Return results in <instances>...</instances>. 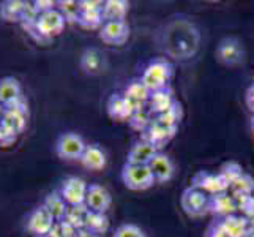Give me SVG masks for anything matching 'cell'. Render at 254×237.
<instances>
[{
    "instance_id": "83f0119b",
    "label": "cell",
    "mask_w": 254,
    "mask_h": 237,
    "mask_svg": "<svg viewBox=\"0 0 254 237\" xmlns=\"http://www.w3.org/2000/svg\"><path fill=\"white\" fill-rule=\"evenodd\" d=\"M109 218L106 214H100V212H92L89 210L85 217V225H84V230L90 231L93 234H98L103 236L104 233H108L109 230Z\"/></svg>"
},
{
    "instance_id": "8992f818",
    "label": "cell",
    "mask_w": 254,
    "mask_h": 237,
    "mask_svg": "<svg viewBox=\"0 0 254 237\" xmlns=\"http://www.w3.org/2000/svg\"><path fill=\"white\" fill-rule=\"evenodd\" d=\"M54 225L56 218L43 204L32 209L27 218H25V230L33 237H48Z\"/></svg>"
},
{
    "instance_id": "4316f807",
    "label": "cell",
    "mask_w": 254,
    "mask_h": 237,
    "mask_svg": "<svg viewBox=\"0 0 254 237\" xmlns=\"http://www.w3.org/2000/svg\"><path fill=\"white\" fill-rule=\"evenodd\" d=\"M25 3L24 0H5L0 3V17L5 22H21Z\"/></svg>"
},
{
    "instance_id": "3957f363",
    "label": "cell",
    "mask_w": 254,
    "mask_h": 237,
    "mask_svg": "<svg viewBox=\"0 0 254 237\" xmlns=\"http://www.w3.org/2000/svg\"><path fill=\"white\" fill-rule=\"evenodd\" d=\"M29 116H30L29 101L24 95H21L5 106L2 124H5L8 128H11L16 135H21L27 128Z\"/></svg>"
},
{
    "instance_id": "5bb4252c",
    "label": "cell",
    "mask_w": 254,
    "mask_h": 237,
    "mask_svg": "<svg viewBox=\"0 0 254 237\" xmlns=\"http://www.w3.org/2000/svg\"><path fill=\"white\" fill-rule=\"evenodd\" d=\"M148 166H150L153 177L158 183H166V182L172 180L174 174H175L174 161L171 160V157L168 154H164L161 151L153 157V160L150 161Z\"/></svg>"
},
{
    "instance_id": "9c48e42d",
    "label": "cell",
    "mask_w": 254,
    "mask_h": 237,
    "mask_svg": "<svg viewBox=\"0 0 254 237\" xmlns=\"http://www.w3.org/2000/svg\"><path fill=\"white\" fill-rule=\"evenodd\" d=\"M87 188H89V183L84 179L71 175V177H66L62 182V187H60L59 191L68 206H81L85 204Z\"/></svg>"
},
{
    "instance_id": "8d00e7d4",
    "label": "cell",
    "mask_w": 254,
    "mask_h": 237,
    "mask_svg": "<svg viewBox=\"0 0 254 237\" xmlns=\"http://www.w3.org/2000/svg\"><path fill=\"white\" fill-rule=\"evenodd\" d=\"M17 136L11 128H8L5 124L0 122V147H11L17 141Z\"/></svg>"
},
{
    "instance_id": "ab89813d",
    "label": "cell",
    "mask_w": 254,
    "mask_h": 237,
    "mask_svg": "<svg viewBox=\"0 0 254 237\" xmlns=\"http://www.w3.org/2000/svg\"><path fill=\"white\" fill-rule=\"evenodd\" d=\"M247 106H248V109L254 114V85H251L250 89L247 90Z\"/></svg>"
},
{
    "instance_id": "1f68e13d",
    "label": "cell",
    "mask_w": 254,
    "mask_h": 237,
    "mask_svg": "<svg viewBox=\"0 0 254 237\" xmlns=\"http://www.w3.org/2000/svg\"><path fill=\"white\" fill-rule=\"evenodd\" d=\"M57 10L64 14L66 22H77L81 14V6L79 2H73V0H62L57 5Z\"/></svg>"
},
{
    "instance_id": "4fadbf2b",
    "label": "cell",
    "mask_w": 254,
    "mask_h": 237,
    "mask_svg": "<svg viewBox=\"0 0 254 237\" xmlns=\"http://www.w3.org/2000/svg\"><path fill=\"white\" fill-rule=\"evenodd\" d=\"M103 5L104 2H90V0H82L79 2L81 14L77 24L84 29H98L104 24L103 21Z\"/></svg>"
},
{
    "instance_id": "4dcf8cb0",
    "label": "cell",
    "mask_w": 254,
    "mask_h": 237,
    "mask_svg": "<svg viewBox=\"0 0 254 237\" xmlns=\"http://www.w3.org/2000/svg\"><path fill=\"white\" fill-rule=\"evenodd\" d=\"M180 119H182V104L179 101H175L174 106H171L166 112L160 114V116H156L155 122L169 128H179Z\"/></svg>"
},
{
    "instance_id": "60d3db41",
    "label": "cell",
    "mask_w": 254,
    "mask_h": 237,
    "mask_svg": "<svg viewBox=\"0 0 254 237\" xmlns=\"http://www.w3.org/2000/svg\"><path fill=\"white\" fill-rule=\"evenodd\" d=\"M77 237H101L98 234H93L90 231H87V230H81L79 233H77Z\"/></svg>"
},
{
    "instance_id": "d6986e66",
    "label": "cell",
    "mask_w": 254,
    "mask_h": 237,
    "mask_svg": "<svg viewBox=\"0 0 254 237\" xmlns=\"http://www.w3.org/2000/svg\"><path fill=\"white\" fill-rule=\"evenodd\" d=\"M237 210V201L232 195H229V191L210 196V214L224 218L227 215H234Z\"/></svg>"
},
{
    "instance_id": "2e32d148",
    "label": "cell",
    "mask_w": 254,
    "mask_h": 237,
    "mask_svg": "<svg viewBox=\"0 0 254 237\" xmlns=\"http://www.w3.org/2000/svg\"><path fill=\"white\" fill-rule=\"evenodd\" d=\"M106 109L109 117L117 120V122H128L131 119V116L134 114L133 106L129 104V101L125 98L124 93H114L109 96L108 104H106Z\"/></svg>"
},
{
    "instance_id": "b9f144b4",
    "label": "cell",
    "mask_w": 254,
    "mask_h": 237,
    "mask_svg": "<svg viewBox=\"0 0 254 237\" xmlns=\"http://www.w3.org/2000/svg\"><path fill=\"white\" fill-rule=\"evenodd\" d=\"M3 112H5V106L2 103H0V122H2V117H3Z\"/></svg>"
},
{
    "instance_id": "603a6c76",
    "label": "cell",
    "mask_w": 254,
    "mask_h": 237,
    "mask_svg": "<svg viewBox=\"0 0 254 237\" xmlns=\"http://www.w3.org/2000/svg\"><path fill=\"white\" fill-rule=\"evenodd\" d=\"M21 95H22V87L19 79L14 76L0 78V103L3 106H6L8 103H11Z\"/></svg>"
},
{
    "instance_id": "7402d4cb",
    "label": "cell",
    "mask_w": 254,
    "mask_h": 237,
    "mask_svg": "<svg viewBox=\"0 0 254 237\" xmlns=\"http://www.w3.org/2000/svg\"><path fill=\"white\" fill-rule=\"evenodd\" d=\"M175 98H174V93L169 89H163L158 92H153L150 95V100H148V111L155 116H160V114L166 112L171 106H174Z\"/></svg>"
},
{
    "instance_id": "ba28073f",
    "label": "cell",
    "mask_w": 254,
    "mask_h": 237,
    "mask_svg": "<svg viewBox=\"0 0 254 237\" xmlns=\"http://www.w3.org/2000/svg\"><path fill=\"white\" fill-rule=\"evenodd\" d=\"M216 59L229 68L242 65L245 60V51L240 40L232 37L224 38L216 49Z\"/></svg>"
},
{
    "instance_id": "d4e9b609",
    "label": "cell",
    "mask_w": 254,
    "mask_h": 237,
    "mask_svg": "<svg viewBox=\"0 0 254 237\" xmlns=\"http://www.w3.org/2000/svg\"><path fill=\"white\" fill-rule=\"evenodd\" d=\"M104 65H106L104 64V56L98 49L90 48L82 54L81 68L87 75H100L104 70Z\"/></svg>"
},
{
    "instance_id": "30bf717a",
    "label": "cell",
    "mask_w": 254,
    "mask_h": 237,
    "mask_svg": "<svg viewBox=\"0 0 254 237\" xmlns=\"http://www.w3.org/2000/svg\"><path fill=\"white\" fill-rule=\"evenodd\" d=\"M129 38V25L127 21L104 22L100 29V40L109 46H122Z\"/></svg>"
},
{
    "instance_id": "6da1fadb",
    "label": "cell",
    "mask_w": 254,
    "mask_h": 237,
    "mask_svg": "<svg viewBox=\"0 0 254 237\" xmlns=\"http://www.w3.org/2000/svg\"><path fill=\"white\" fill-rule=\"evenodd\" d=\"M174 75V67L166 59H155L145 67L141 81L152 93L168 89L169 81Z\"/></svg>"
},
{
    "instance_id": "f35d334b",
    "label": "cell",
    "mask_w": 254,
    "mask_h": 237,
    "mask_svg": "<svg viewBox=\"0 0 254 237\" xmlns=\"http://www.w3.org/2000/svg\"><path fill=\"white\" fill-rule=\"evenodd\" d=\"M205 237H229V236L226 234V231L223 230V226L220 225V222H215V223H212L208 226Z\"/></svg>"
},
{
    "instance_id": "cb8c5ba5",
    "label": "cell",
    "mask_w": 254,
    "mask_h": 237,
    "mask_svg": "<svg viewBox=\"0 0 254 237\" xmlns=\"http://www.w3.org/2000/svg\"><path fill=\"white\" fill-rule=\"evenodd\" d=\"M129 10V3L125 0H108L103 5V21H125Z\"/></svg>"
},
{
    "instance_id": "52a82bcc",
    "label": "cell",
    "mask_w": 254,
    "mask_h": 237,
    "mask_svg": "<svg viewBox=\"0 0 254 237\" xmlns=\"http://www.w3.org/2000/svg\"><path fill=\"white\" fill-rule=\"evenodd\" d=\"M191 187L207 193L208 196L229 191V183L226 182V179L220 172H208V171H199L197 174L192 175Z\"/></svg>"
},
{
    "instance_id": "74e56055",
    "label": "cell",
    "mask_w": 254,
    "mask_h": 237,
    "mask_svg": "<svg viewBox=\"0 0 254 237\" xmlns=\"http://www.w3.org/2000/svg\"><path fill=\"white\" fill-rule=\"evenodd\" d=\"M57 5H59V2H56V0H35L33 2V6L37 8L40 14L57 10Z\"/></svg>"
},
{
    "instance_id": "e0dca14e",
    "label": "cell",
    "mask_w": 254,
    "mask_h": 237,
    "mask_svg": "<svg viewBox=\"0 0 254 237\" xmlns=\"http://www.w3.org/2000/svg\"><path fill=\"white\" fill-rule=\"evenodd\" d=\"M158 152L160 151L153 144L144 141V139H139L129 149L127 155V164H150L153 157Z\"/></svg>"
},
{
    "instance_id": "ee69618b",
    "label": "cell",
    "mask_w": 254,
    "mask_h": 237,
    "mask_svg": "<svg viewBox=\"0 0 254 237\" xmlns=\"http://www.w3.org/2000/svg\"><path fill=\"white\" fill-rule=\"evenodd\" d=\"M253 85H254V78H253Z\"/></svg>"
},
{
    "instance_id": "ffe728a7",
    "label": "cell",
    "mask_w": 254,
    "mask_h": 237,
    "mask_svg": "<svg viewBox=\"0 0 254 237\" xmlns=\"http://www.w3.org/2000/svg\"><path fill=\"white\" fill-rule=\"evenodd\" d=\"M220 225L229 237H248L250 233V220L243 215H227L224 218H220Z\"/></svg>"
},
{
    "instance_id": "7bdbcfd3",
    "label": "cell",
    "mask_w": 254,
    "mask_h": 237,
    "mask_svg": "<svg viewBox=\"0 0 254 237\" xmlns=\"http://www.w3.org/2000/svg\"><path fill=\"white\" fill-rule=\"evenodd\" d=\"M251 127H253V131H254V116H253V120H251Z\"/></svg>"
},
{
    "instance_id": "7a4b0ae2",
    "label": "cell",
    "mask_w": 254,
    "mask_h": 237,
    "mask_svg": "<svg viewBox=\"0 0 254 237\" xmlns=\"http://www.w3.org/2000/svg\"><path fill=\"white\" fill-rule=\"evenodd\" d=\"M122 182L128 190L144 191L152 188L156 180L148 164H124L122 168Z\"/></svg>"
},
{
    "instance_id": "7c38bea8",
    "label": "cell",
    "mask_w": 254,
    "mask_h": 237,
    "mask_svg": "<svg viewBox=\"0 0 254 237\" xmlns=\"http://www.w3.org/2000/svg\"><path fill=\"white\" fill-rule=\"evenodd\" d=\"M111 204H112V196L108 191V188H104L103 185H98V183H89L87 196H85L87 209L92 210V212L106 214Z\"/></svg>"
},
{
    "instance_id": "484cf974",
    "label": "cell",
    "mask_w": 254,
    "mask_h": 237,
    "mask_svg": "<svg viewBox=\"0 0 254 237\" xmlns=\"http://www.w3.org/2000/svg\"><path fill=\"white\" fill-rule=\"evenodd\" d=\"M43 206L49 210L51 215L56 218V222L64 220L66 215V210H68V204L65 203V199L62 195H60L59 190L48 193L45 201H43Z\"/></svg>"
},
{
    "instance_id": "ac0fdd59",
    "label": "cell",
    "mask_w": 254,
    "mask_h": 237,
    "mask_svg": "<svg viewBox=\"0 0 254 237\" xmlns=\"http://www.w3.org/2000/svg\"><path fill=\"white\" fill-rule=\"evenodd\" d=\"M175 131H177V128L164 127V125H161V124H158V122L153 120L152 125L144 131V135L141 136V139H144V141L153 144L160 151V149L166 143H169L171 139L175 136Z\"/></svg>"
},
{
    "instance_id": "f1b7e54d",
    "label": "cell",
    "mask_w": 254,
    "mask_h": 237,
    "mask_svg": "<svg viewBox=\"0 0 254 237\" xmlns=\"http://www.w3.org/2000/svg\"><path fill=\"white\" fill-rule=\"evenodd\" d=\"M229 191L234 198H240V196H251L254 191V179L250 174L243 172L240 177L232 182L229 185Z\"/></svg>"
},
{
    "instance_id": "44dd1931",
    "label": "cell",
    "mask_w": 254,
    "mask_h": 237,
    "mask_svg": "<svg viewBox=\"0 0 254 237\" xmlns=\"http://www.w3.org/2000/svg\"><path fill=\"white\" fill-rule=\"evenodd\" d=\"M81 164L84 168L90 169V171H101L104 166H106V154L104 151L96 144H90L85 147V151L81 157Z\"/></svg>"
},
{
    "instance_id": "277c9868",
    "label": "cell",
    "mask_w": 254,
    "mask_h": 237,
    "mask_svg": "<svg viewBox=\"0 0 254 237\" xmlns=\"http://www.w3.org/2000/svg\"><path fill=\"white\" fill-rule=\"evenodd\" d=\"M180 204L183 212L191 218L204 217L210 212V196L194 187H188L182 193Z\"/></svg>"
},
{
    "instance_id": "836d02e7",
    "label": "cell",
    "mask_w": 254,
    "mask_h": 237,
    "mask_svg": "<svg viewBox=\"0 0 254 237\" xmlns=\"http://www.w3.org/2000/svg\"><path fill=\"white\" fill-rule=\"evenodd\" d=\"M220 174L226 179V182L231 185L232 182H235L243 174V168H242V166L237 161H227V163H224L221 166Z\"/></svg>"
},
{
    "instance_id": "5b68a950",
    "label": "cell",
    "mask_w": 254,
    "mask_h": 237,
    "mask_svg": "<svg viewBox=\"0 0 254 237\" xmlns=\"http://www.w3.org/2000/svg\"><path fill=\"white\" fill-rule=\"evenodd\" d=\"M87 144L84 143L82 136L73 131L60 135L56 143V154L59 158H62L65 161H76L81 160V157L85 151Z\"/></svg>"
},
{
    "instance_id": "9a60e30c",
    "label": "cell",
    "mask_w": 254,
    "mask_h": 237,
    "mask_svg": "<svg viewBox=\"0 0 254 237\" xmlns=\"http://www.w3.org/2000/svg\"><path fill=\"white\" fill-rule=\"evenodd\" d=\"M124 95H125V98L129 101V104L133 106V109L136 112V111L145 109V104H148V100H150L152 92L144 85V82L141 81V79H134V81H131L127 85Z\"/></svg>"
},
{
    "instance_id": "d590c367",
    "label": "cell",
    "mask_w": 254,
    "mask_h": 237,
    "mask_svg": "<svg viewBox=\"0 0 254 237\" xmlns=\"http://www.w3.org/2000/svg\"><path fill=\"white\" fill-rule=\"evenodd\" d=\"M114 237H145V233L133 223H125L117 228Z\"/></svg>"
},
{
    "instance_id": "8fae6325",
    "label": "cell",
    "mask_w": 254,
    "mask_h": 237,
    "mask_svg": "<svg viewBox=\"0 0 254 237\" xmlns=\"http://www.w3.org/2000/svg\"><path fill=\"white\" fill-rule=\"evenodd\" d=\"M65 24H66V19L59 10L41 13L40 17H38V21H37V25H38L41 35L48 41H51L54 37H57V35L62 33L64 29H65Z\"/></svg>"
},
{
    "instance_id": "e575fe53",
    "label": "cell",
    "mask_w": 254,
    "mask_h": 237,
    "mask_svg": "<svg viewBox=\"0 0 254 237\" xmlns=\"http://www.w3.org/2000/svg\"><path fill=\"white\" fill-rule=\"evenodd\" d=\"M77 231L76 228H73L69 223H66L65 220L56 222L54 228L51 230L48 237H77Z\"/></svg>"
},
{
    "instance_id": "d6a6232c",
    "label": "cell",
    "mask_w": 254,
    "mask_h": 237,
    "mask_svg": "<svg viewBox=\"0 0 254 237\" xmlns=\"http://www.w3.org/2000/svg\"><path fill=\"white\" fill-rule=\"evenodd\" d=\"M150 111L148 109H141V111H136L133 116H131V119L128 120L129 127L133 130H137L141 131V133H144V131L152 125V119H150Z\"/></svg>"
},
{
    "instance_id": "f546056e",
    "label": "cell",
    "mask_w": 254,
    "mask_h": 237,
    "mask_svg": "<svg viewBox=\"0 0 254 237\" xmlns=\"http://www.w3.org/2000/svg\"><path fill=\"white\" fill-rule=\"evenodd\" d=\"M87 212H89V209H87L85 204H81V206H68L66 215H65L64 220L66 223L71 225L73 228H76L77 231H81V230H84Z\"/></svg>"
}]
</instances>
